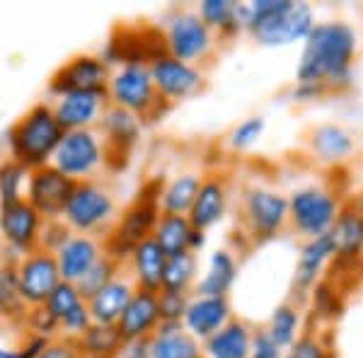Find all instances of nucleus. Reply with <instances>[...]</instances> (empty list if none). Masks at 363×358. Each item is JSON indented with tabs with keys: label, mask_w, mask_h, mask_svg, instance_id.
Segmentation results:
<instances>
[{
	"label": "nucleus",
	"mask_w": 363,
	"mask_h": 358,
	"mask_svg": "<svg viewBox=\"0 0 363 358\" xmlns=\"http://www.w3.org/2000/svg\"><path fill=\"white\" fill-rule=\"evenodd\" d=\"M165 37L167 54L177 61L191 63L199 58H203L213 46V37H211V29L203 25V20L196 13H179L169 20Z\"/></svg>",
	"instance_id": "f8f14e48"
},
{
	"label": "nucleus",
	"mask_w": 363,
	"mask_h": 358,
	"mask_svg": "<svg viewBox=\"0 0 363 358\" xmlns=\"http://www.w3.org/2000/svg\"><path fill=\"white\" fill-rule=\"evenodd\" d=\"M153 85L165 102H174V99H186L191 95H196L203 85V75L201 70L191 63L177 61L169 54L155 58L148 66Z\"/></svg>",
	"instance_id": "4468645a"
},
{
	"label": "nucleus",
	"mask_w": 363,
	"mask_h": 358,
	"mask_svg": "<svg viewBox=\"0 0 363 358\" xmlns=\"http://www.w3.org/2000/svg\"><path fill=\"white\" fill-rule=\"evenodd\" d=\"M330 233L332 242H335V257H339L342 262L356 259L363 247V211L354 206L339 211Z\"/></svg>",
	"instance_id": "bb28decb"
},
{
	"label": "nucleus",
	"mask_w": 363,
	"mask_h": 358,
	"mask_svg": "<svg viewBox=\"0 0 363 358\" xmlns=\"http://www.w3.org/2000/svg\"><path fill=\"white\" fill-rule=\"evenodd\" d=\"M44 218L29 203L22 201L0 206V235H3V250H8L17 264L29 252L39 250Z\"/></svg>",
	"instance_id": "6e6552de"
},
{
	"label": "nucleus",
	"mask_w": 363,
	"mask_h": 358,
	"mask_svg": "<svg viewBox=\"0 0 363 358\" xmlns=\"http://www.w3.org/2000/svg\"><path fill=\"white\" fill-rule=\"evenodd\" d=\"M116 216V203L114 196L102 181L87 179L78 181L73 186L66 208H63L61 220L68 225L70 233L75 235H92L99 233L114 223Z\"/></svg>",
	"instance_id": "20e7f679"
},
{
	"label": "nucleus",
	"mask_w": 363,
	"mask_h": 358,
	"mask_svg": "<svg viewBox=\"0 0 363 358\" xmlns=\"http://www.w3.org/2000/svg\"><path fill=\"white\" fill-rule=\"evenodd\" d=\"M189 298L186 293L177 291H160L157 293V310H160V322H177L182 325V317L186 313Z\"/></svg>",
	"instance_id": "a19ab883"
},
{
	"label": "nucleus",
	"mask_w": 363,
	"mask_h": 358,
	"mask_svg": "<svg viewBox=\"0 0 363 358\" xmlns=\"http://www.w3.org/2000/svg\"><path fill=\"white\" fill-rule=\"evenodd\" d=\"M27 303L20 296L17 274L13 262H0V320L22 325L27 315Z\"/></svg>",
	"instance_id": "72a5a7b5"
},
{
	"label": "nucleus",
	"mask_w": 363,
	"mask_h": 358,
	"mask_svg": "<svg viewBox=\"0 0 363 358\" xmlns=\"http://www.w3.org/2000/svg\"><path fill=\"white\" fill-rule=\"evenodd\" d=\"M73 186L75 181H70L66 174H61L51 165L32 169L25 186V201L44 220H61Z\"/></svg>",
	"instance_id": "1a4fd4ad"
},
{
	"label": "nucleus",
	"mask_w": 363,
	"mask_h": 358,
	"mask_svg": "<svg viewBox=\"0 0 363 358\" xmlns=\"http://www.w3.org/2000/svg\"><path fill=\"white\" fill-rule=\"evenodd\" d=\"M196 279V254L189 250L169 254L165 262V274H162V291L186 293Z\"/></svg>",
	"instance_id": "f704fd0d"
},
{
	"label": "nucleus",
	"mask_w": 363,
	"mask_h": 358,
	"mask_svg": "<svg viewBox=\"0 0 363 358\" xmlns=\"http://www.w3.org/2000/svg\"><path fill=\"white\" fill-rule=\"evenodd\" d=\"M225 203H228V189H225V181L220 177H208L201 179V186H199V194L191 203L189 218L191 228L194 230L206 233L211 225H216L225 213Z\"/></svg>",
	"instance_id": "b1692460"
},
{
	"label": "nucleus",
	"mask_w": 363,
	"mask_h": 358,
	"mask_svg": "<svg viewBox=\"0 0 363 358\" xmlns=\"http://www.w3.org/2000/svg\"><path fill=\"white\" fill-rule=\"evenodd\" d=\"M121 334L116 325H95L92 322L80 339H75L83 358H112L121 346Z\"/></svg>",
	"instance_id": "473e14b6"
},
{
	"label": "nucleus",
	"mask_w": 363,
	"mask_h": 358,
	"mask_svg": "<svg viewBox=\"0 0 363 358\" xmlns=\"http://www.w3.org/2000/svg\"><path fill=\"white\" fill-rule=\"evenodd\" d=\"M230 322V305L225 298H206L196 296L186 305V313L182 317V327L186 334L196 339V342H206L213 337L220 327Z\"/></svg>",
	"instance_id": "6ab92c4d"
},
{
	"label": "nucleus",
	"mask_w": 363,
	"mask_h": 358,
	"mask_svg": "<svg viewBox=\"0 0 363 358\" xmlns=\"http://www.w3.org/2000/svg\"><path fill=\"white\" fill-rule=\"evenodd\" d=\"M199 17L208 29H218L220 34H238L247 29V3H233V0H203L199 5Z\"/></svg>",
	"instance_id": "cd10ccee"
},
{
	"label": "nucleus",
	"mask_w": 363,
	"mask_h": 358,
	"mask_svg": "<svg viewBox=\"0 0 363 358\" xmlns=\"http://www.w3.org/2000/svg\"><path fill=\"white\" fill-rule=\"evenodd\" d=\"M44 305H46V310L56 317L58 330H61L63 339L75 342V339L83 337L87 327L92 325L90 310H87V301L80 296V291L75 284L61 281Z\"/></svg>",
	"instance_id": "dca6fc26"
},
{
	"label": "nucleus",
	"mask_w": 363,
	"mask_h": 358,
	"mask_svg": "<svg viewBox=\"0 0 363 358\" xmlns=\"http://www.w3.org/2000/svg\"><path fill=\"white\" fill-rule=\"evenodd\" d=\"M252 332L245 322L230 320L201 346L203 358H250Z\"/></svg>",
	"instance_id": "a878e982"
},
{
	"label": "nucleus",
	"mask_w": 363,
	"mask_h": 358,
	"mask_svg": "<svg viewBox=\"0 0 363 358\" xmlns=\"http://www.w3.org/2000/svg\"><path fill=\"white\" fill-rule=\"evenodd\" d=\"M104 95L109 107L126 109L138 119H155L157 114H162L160 104H165V99L157 95L148 66H138V63L116 68L109 75Z\"/></svg>",
	"instance_id": "7ed1b4c3"
},
{
	"label": "nucleus",
	"mask_w": 363,
	"mask_h": 358,
	"mask_svg": "<svg viewBox=\"0 0 363 358\" xmlns=\"http://www.w3.org/2000/svg\"><path fill=\"white\" fill-rule=\"evenodd\" d=\"M191 223L186 216H167V213H160L157 218V225L153 230V240L160 245V250L165 254H177V252H184L189 250V240H191Z\"/></svg>",
	"instance_id": "2f4dec72"
},
{
	"label": "nucleus",
	"mask_w": 363,
	"mask_h": 358,
	"mask_svg": "<svg viewBox=\"0 0 363 358\" xmlns=\"http://www.w3.org/2000/svg\"><path fill=\"white\" fill-rule=\"evenodd\" d=\"M199 186H201V177L199 174H182V177L172 179L165 189H160V196H157L160 213L186 216L199 194Z\"/></svg>",
	"instance_id": "7c9ffc66"
},
{
	"label": "nucleus",
	"mask_w": 363,
	"mask_h": 358,
	"mask_svg": "<svg viewBox=\"0 0 363 358\" xmlns=\"http://www.w3.org/2000/svg\"><path fill=\"white\" fill-rule=\"evenodd\" d=\"M298 330H301V315H298V310L294 305H281V308L274 310L267 332L281 349H289L298 339Z\"/></svg>",
	"instance_id": "e433bc0d"
},
{
	"label": "nucleus",
	"mask_w": 363,
	"mask_h": 358,
	"mask_svg": "<svg viewBox=\"0 0 363 358\" xmlns=\"http://www.w3.org/2000/svg\"><path fill=\"white\" fill-rule=\"evenodd\" d=\"M238 276V262L228 250H218L211 254L206 274L199 281V296L206 298H225L233 289Z\"/></svg>",
	"instance_id": "c85d7f7f"
},
{
	"label": "nucleus",
	"mask_w": 363,
	"mask_h": 358,
	"mask_svg": "<svg viewBox=\"0 0 363 358\" xmlns=\"http://www.w3.org/2000/svg\"><path fill=\"white\" fill-rule=\"evenodd\" d=\"M102 128V140H104V152L109 157H126L128 150L138 143L140 138V119L136 114L119 107H107L99 121Z\"/></svg>",
	"instance_id": "412c9836"
},
{
	"label": "nucleus",
	"mask_w": 363,
	"mask_h": 358,
	"mask_svg": "<svg viewBox=\"0 0 363 358\" xmlns=\"http://www.w3.org/2000/svg\"><path fill=\"white\" fill-rule=\"evenodd\" d=\"M49 346V339H42V337H32V334H27L25 342L17 346V358H37L42 351Z\"/></svg>",
	"instance_id": "09e8293b"
},
{
	"label": "nucleus",
	"mask_w": 363,
	"mask_h": 358,
	"mask_svg": "<svg viewBox=\"0 0 363 358\" xmlns=\"http://www.w3.org/2000/svg\"><path fill=\"white\" fill-rule=\"evenodd\" d=\"M284 358H330V351L315 337H301L289 346Z\"/></svg>",
	"instance_id": "c03bdc74"
},
{
	"label": "nucleus",
	"mask_w": 363,
	"mask_h": 358,
	"mask_svg": "<svg viewBox=\"0 0 363 358\" xmlns=\"http://www.w3.org/2000/svg\"><path fill=\"white\" fill-rule=\"evenodd\" d=\"M250 358H284V349L269 337L267 330L252 334Z\"/></svg>",
	"instance_id": "a18cd8bd"
},
{
	"label": "nucleus",
	"mask_w": 363,
	"mask_h": 358,
	"mask_svg": "<svg viewBox=\"0 0 363 358\" xmlns=\"http://www.w3.org/2000/svg\"><path fill=\"white\" fill-rule=\"evenodd\" d=\"M0 322H3V320H0Z\"/></svg>",
	"instance_id": "603ef678"
},
{
	"label": "nucleus",
	"mask_w": 363,
	"mask_h": 358,
	"mask_svg": "<svg viewBox=\"0 0 363 358\" xmlns=\"http://www.w3.org/2000/svg\"><path fill=\"white\" fill-rule=\"evenodd\" d=\"M112 68L99 56H75L51 78V95L61 97L66 92H104Z\"/></svg>",
	"instance_id": "ddd939ff"
},
{
	"label": "nucleus",
	"mask_w": 363,
	"mask_h": 358,
	"mask_svg": "<svg viewBox=\"0 0 363 358\" xmlns=\"http://www.w3.org/2000/svg\"><path fill=\"white\" fill-rule=\"evenodd\" d=\"M264 131V119L262 116H252V119H245L235 131L230 133V145L235 150L250 148L252 143H257Z\"/></svg>",
	"instance_id": "79ce46f5"
},
{
	"label": "nucleus",
	"mask_w": 363,
	"mask_h": 358,
	"mask_svg": "<svg viewBox=\"0 0 363 358\" xmlns=\"http://www.w3.org/2000/svg\"><path fill=\"white\" fill-rule=\"evenodd\" d=\"M150 344V358H203L201 346L177 322H160Z\"/></svg>",
	"instance_id": "393cba45"
},
{
	"label": "nucleus",
	"mask_w": 363,
	"mask_h": 358,
	"mask_svg": "<svg viewBox=\"0 0 363 358\" xmlns=\"http://www.w3.org/2000/svg\"><path fill=\"white\" fill-rule=\"evenodd\" d=\"M119 269H121V264L119 262H114L112 257H107L104 254L102 259H99L95 267L87 272L83 279L78 281V291H80V296L85 298H90V296H95V293L99 291V289H104V286L109 284V281H114L116 276H119Z\"/></svg>",
	"instance_id": "58836bf2"
},
{
	"label": "nucleus",
	"mask_w": 363,
	"mask_h": 358,
	"mask_svg": "<svg viewBox=\"0 0 363 358\" xmlns=\"http://www.w3.org/2000/svg\"><path fill=\"white\" fill-rule=\"evenodd\" d=\"M339 216L337 198L322 189H301L289 198V218L308 237L332 230Z\"/></svg>",
	"instance_id": "9b49d317"
},
{
	"label": "nucleus",
	"mask_w": 363,
	"mask_h": 358,
	"mask_svg": "<svg viewBox=\"0 0 363 358\" xmlns=\"http://www.w3.org/2000/svg\"><path fill=\"white\" fill-rule=\"evenodd\" d=\"M315 27V17L308 3L284 0L277 13L267 15L264 20L255 22L250 32L262 46H289L308 39Z\"/></svg>",
	"instance_id": "0eeeda50"
},
{
	"label": "nucleus",
	"mask_w": 363,
	"mask_h": 358,
	"mask_svg": "<svg viewBox=\"0 0 363 358\" xmlns=\"http://www.w3.org/2000/svg\"><path fill=\"white\" fill-rule=\"evenodd\" d=\"M70 233L68 230V225L63 220H46L44 223V228H42V240H39V250H46V252H54L61 247L63 242L70 237Z\"/></svg>",
	"instance_id": "37998d69"
},
{
	"label": "nucleus",
	"mask_w": 363,
	"mask_h": 358,
	"mask_svg": "<svg viewBox=\"0 0 363 358\" xmlns=\"http://www.w3.org/2000/svg\"><path fill=\"white\" fill-rule=\"evenodd\" d=\"M0 250H3V235H0Z\"/></svg>",
	"instance_id": "8fccbe9b"
},
{
	"label": "nucleus",
	"mask_w": 363,
	"mask_h": 358,
	"mask_svg": "<svg viewBox=\"0 0 363 358\" xmlns=\"http://www.w3.org/2000/svg\"><path fill=\"white\" fill-rule=\"evenodd\" d=\"M356 54V32L344 22H322L315 25L306 39L301 63H298V85L335 87L347 85L351 75V58Z\"/></svg>",
	"instance_id": "f257e3e1"
},
{
	"label": "nucleus",
	"mask_w": 363,
	"mask_h": 358,
	"mask_svg": "<svg viewBox=\"0 0 363 358\" xmlns=\"http://www.w3.org/2000/svg\"><path fill=\"white\" fill-rule=\"evenodd\" d=\"M160 325V310H157V293L140 291L131 296V301L121 313L116 330L121 339H150Z\"/></svg>",
	"instance_id": "aec40b11"
},
{
	"label": "nucleus",
	"mask_w": 363,
	"mask_h": 358,
	"mask_svg": "<svg viewBox=\"0 0 363 358\" xmlns=\"http://www.w3.org/2000/svg\"><path fill=\"white\" fill-rule=\"evenodd\" d=\"M27 177H29V169L22 167L20 162L5 160L0 165V206L25 198Z\"/></svg>",
	"instance_id": "4c0bfd02"
},
{
	"label": "nucleus",
	"mask_w": 363,
	"mask_h": 358,
	"mask_svg": "<svg viewBox=\"0 0 363 358\" xmlns=\"http://www.w3.org/2000/svg\"><path fill=\"white\" fill-rule=\"evenodd\" d=\"M107 165V152L104 140L99 138L95 128L85 131H66L51 157V167L66 174L70 181H87L95 179V174Z\"/></svg>",
	"instance_id": "423d86ee"
},
{
	"label": "nucleus",
	"mask_w": 363,
	"mask_h": 358,
	"mask_svg": "<svg viewBox=\"0 0 363 358\" xmlns=\"http://www.w3.org/2000/svg\"><path fill=\"white\" fill-rule=\"evenodd\" d=\"M245 220L255 237H272L289 220V198L272 189H250L245 196Z\"/></svg>",
	"instance_id": "f3484780"
},
{
	"label": "nucleus",
	"mask_w": 363,
	"mask_h": 358,
	"mask_svg": "<svg viewBox=\"0 0 363 358\" xmlns=\"http://www.w3.org/2000/svg\"><path fill=\"white\" fill-rule=\"evenodd\" d=\"M22 327H25L27 334H32V337H42V339H49V342H54V339L61 337L56 317L46 310V305L29 308L25 320H22Z\"/></svg>",
	"instance_id": "ea45409f"
},
{
	"label": "nucleus",
	"mask_w": 363,
	"mask_h": 358,
	"mask_svg": "<svg viewBox=\"0 0 363 358\" xmlns=\"http://www.w3.org/2000/svg\"><path fill=\"white\" fill-rule=\"evenodd\" d=\"M157 196H160V191L143 194V196H138L136 201L124 211V216L114 223L112 233H109L107 240L102 242L104 254L121 264L128 259V254H131L143 240L153 237L157 218H160Z\"/></svg>",
	"instance_id": "39448f33"
},
{
	"label": "nucleus",
	"mask_w": 363,
	"mask_h": 358,
	"mask_svg": "<svg viewBox=\"0 0 363 358\" xmlns=\"http://www.w3.org/2000/svg\"><path fill=\"white\" fill-rule=\"evenodd\" d=\"M133 293H136L133 281L119 274L104 289H99L95 296L87 298V310H90L92 322L95 325H116Z\"/></svg>",
	"instance_id": "5701e85b"
},
{
	"label": "nucleus",
	"mask_w": 363,
	"mask_h": 358,
	"mask_svg": "<svg viewBox=\"0 0 363 358\" xmlns=\"http://www.w3.org/2000/svg\"><path fill=\"white\" fill-rule=\"evenodd\" d=\"M128 267H131V281L140 291L160 293L162 291V274H165L167 254L160 250V245L153 237L143 240L136 250L128 254Z\"/></svg>",
	"instance_id": "4be33fe9"
},
{
	"label": "nucleus",
	"mask_w": 363,
	"mask_h": 358,
	"mask_svg": "<svg viewBox=\"0 0 363 358\" xmlns=\"http://www.w3.org/2000/svg\"><path fill=\"white\" fill-rule=\"evenodd\" d=\"M335 257V242H332V233L318 235V237H310L308 245L301 252V259H298L296 269V284L298 289H308L315 284L318 274L322 272L327 262Z\"/></svg>",
	"instance_id": "c756f323"
},
{
	"label": "nucleus",
	"mask_w": 363,
	"mask_h": 358,
	"mask_svg": "<svg viewBox=\"0 0 363 358\" xmlns=\"http://www.w3.org/2000/svg\"><path fill=\"white\" fill-rule=\"evenodd\" d=\"M63 138L51 104H34L8 133L10 160L20 162L25 169H39L51 165V157Z\"/></svg>",
	"instance_id": "f03ea898"
},
{
	"label": "nucleus",
	"mask_w": 363,
	"mask_h": 358,
	"mask_svg": "<svg viewBox=\"0 0 363 358\" xmlns=\"http://www.w3.org/2000/svg\"><path fill=\"white\" fill-rule=\"evenodd\" d=\"M54 257L58 264L61 281L78 284V281L104 257V247L97 237H92V235H75L73 233L66 242L54 252Z\"/></svg>",
	"instance_id": "a211bd4d"
},
{
	"label": "nucleus",
	"mask_w": 363,
	"mask_h": 358,
	"mask_svg": "<svg viewBox=\"0 0 363 358\" xmlns=\"http://www.w3.org/2000/svg\"><path fill=\"white\" fill-rule=\"evenodd\" d=\"M109 107L107 95L104 92H66V95L56 97L51 104L58 126L66 131H85V128H95L102 121L104 109Z\"/></svg>",
	"instance_id": "2eb2a0df"
},
{
	"label": "nucleus",
	"mask_w": 363,
	"mask_h": 358,
	"mask_svg": "<svg viewBox=\"0 0 363 358\" xmlns=\"http://www.w3.org/2000/svg\"><path fill=\"white\" fill-rule=\"evenodd\" d=\"M37 358H83V354H80V349L75 342L58 337L54 342H49V346H46Z\"/></svg>",
	"instance_id": "49530a36"
},
{
	"label": "nucleus",
	"mask_w": 363,
	"mask_h": 358,
	"mask_svg": "<svg viewBox=\"0 0 363 358\" xmlns=\"http://www.w3.org/2000/svg\"><path fill=\"white\" fill-rule=\"evenodd\" d=\"M116 358H150L148 339H124L116 351Z\"/></svg>",
	"instance_id": "de8ad7c7"
},
{
	"label": "nucleus",
	"mask_w": 363,
	"mask_h": 358,
	"mask_svg": "<svg viewBox=\"0 0 363 358\" xmlns=\"http://www.w3.org/2000/svg\"><path fill=\"white\" fill-rule=\"evenodd\" d=\"M17 286L27 308H37L49 301L54 289L61 284L56 257L46 250H34L15 264Z\"/></svg>",
	"instance_id": "9d476101"
},
{
	"label": "nucleus",
	"mask_w": 363,
	"mask_h": 358,
	"mask_svg": "<svg viewBox=\"0 0 363 358\" xmlns=\"http://www.w3.org/2000/svg\"><path fill=\"white\" fill-rule=\"evenodd\" d=\"M361 259H363V247H361Z\"/></svg>",
	"instance_id": "3c124183"
},
{
	"label": "nucleus",
	"mask_w": 363,
	"mask_h": 358,
	"mask_svg": "<svg viewBox=\"0 0 363 358\" xmlns=\"http://www.w3.org/2000/svg\"><path fill=\"white\" fill-rule=\"evenodd\" d=\"M310 145H313V150L318 152L322 160H342L354 148V140H351V136L342 126L327 124L315 128Z\"/></svg>",
	"instance_id": "c9c22d12"
}]
</instances>
